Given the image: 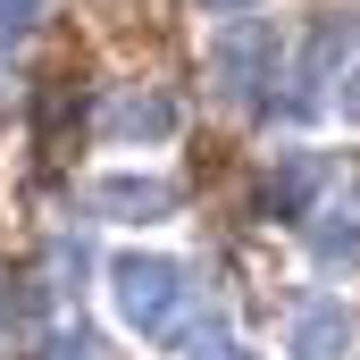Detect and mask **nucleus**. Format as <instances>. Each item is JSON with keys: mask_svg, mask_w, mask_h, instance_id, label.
Listing matches in <instances>:
<instances>
[{"mask_svg": "<svg viewBox=\"0 0 360 360\" xmlns=\"http://www.w3.org/2000/svg\"><path fill=\"white\" fill-rule=\"evenodd\" d=\"M335 109H344V126H360V59L344 68V92H335Z\"/></svg>", "mask_w": 360, "mask_h": 360, "instance_id": "13", "label": "nucleus"}, {"mask_svg": "<svg viewBox=\"0 0 360 360\" xmlns=\"http://www.w3.org/2000/svg\"><path fill=\"white\" fill-rule=\"evenodd\" d=\"M34 25H42V0H0V51H8V42H25Z\"/></svg>", "mask_w": 360, "mask_h": 360, "instance_id": "11", "label": "nucleus"}, {"mask_svg": "<svg viewBox=\"0 0 360 360\" xmlns=\"http://www.w3.org/2000/svg\"><path fill=\"white\" fill-rule=\"evenodd\" d=\"M193 360H260V352H243V344L218 327V335H201V344H193Z\"/></svg>", "mask_w": 360, "mask_h": 360, "instance_id": "12", "label": "nucleus"}, {"mask_svg": "<svg viewBox=\"0 0 360 360\" xmlns=\"http://www.w3.org/2000/svg\"><path fill=\"white\" fill-rule=\"evenodd\" d=\"M276 76V17H235L210 34V84L226 101H252Z\"/></svg>", "mask_w": 360, "mask_h": 360, "instance_id": "2", "label": "nucleus"}, {"mask_svg": "<svg viewBox=\"0 0 360 360\" xmlns=\"http://www.w3.org/2000/svg\"><path fill=\"white\" fill-rule=\"evenodd\" d=\"M352 59H360V17H344V8L310 17V34H302V59H293V84H302V101H319V92L335 84Z\"/></svg>", "mask_w": 360, "mask_h": 360, "instance_id": "4", "label": "nucleus"}, {"mask_svg": "<svg viewBox=\"0 0 360 360\" xmlns=\"http://www.w3.org/2000/svg\"><path fill=\"white\" fill-rule=\"evenodd\" d=\"M243 8H252V0H210V17H243Z\"/></svg>", "mask_w": 360, "mask_h": 360, "instance_id": "14", "label": "nucleus"}, {"mask_svg": "<svg viewBox=\"0 0 360 360\" xmlns=\"http://www.w3.org/2000/svg\"><path fill=\"white\" fill-rule=\"evenodd\" d=\"M176 126H184V109H176V92H160V84H126V92L101 101V134L126 143V151H134V143L151 151V143H168Z\"/></svg>", "mask_w": 360, "mask_h": 360, "instance_id": "3", "label": "nucleus"}, {"mask_svg": "<svg viewBox=\"0 0 360 360\" xmlns=\"http://www.w3.org/2000/svg\"><path fill=\"white\" fill-rule=\"evenodd\" d=\"M34 360H109V344L92 335L84 319H59V327H42V335H34Z\"/></svg>", "mask_w": 360, "mask_h": 360, "instance_id": "9", "label": "nucleus"}, {"mask_svg": "<svg viewBox=\"0 0 360 360\" xmlns=\"http://www.w3.org/2000/svg\"><path fill=\"white\" fill-rule=\"evenodd\" d=\"M319 184H327V151H285V168L269 176V210L276 218H302Z\"/></svg>", "mask_w": 360, "mask_h": 360, "instance_id": "7", "label": "nucleus"}, {"mask_svg": "<svg viewBox=\"0 0 360 360\" xmlns=\"http://www.w3.org/2000/svg\"><path fill=\"white\" fill-rule=\"evenodd\" d=\"M310 260L319 269H360V218L352 210H319L310 218Z\"/></svg>", "mask_w": 360, "mask_h": 360, "instance_id": "8", "label": "nucleus"}, {"mask_svg": "<svg viewBox=\"0 0 360 360\" xmlns=\"http://www.w3.org/2000/svg\"><path fill=\"white\" fill-rule=\"evenodd\" d=\"M92 218H126V226H151V218H176V184L168 176H134V168H117V176H101L84 193Z\"/></svg>", "mask_w": 360, "mask_h": 360, "instance_id": "5", "label": "nucleus"}, {"mask_svg": "<svg viewBox=\"0 0 360 360\" xmlns=\"http://www.w3.org/2000/svg\"><path fill=\"white\" fill-rule=\"evenodd\" d=\"M84 276H92V243L84 235H59L51 243V293H84Z\"/></svg>", "mask_w": 360, "mask_h": 360, "instance_id": "10", "label": "nucleus"}, {"mask_svg": "<svg viewBox=\"0 0 360 360\" xmlns=\"http://www.w3.org/2000/svg\"><path fill=\"white\" fill-rule=\"evenodd\" d=\"M193 269L168 252H117L109 260V310L143 335V344H184V310H193Z\"/></svg>", "mask_w": 360, "mask_h": 360, "instance_id": "1", "label": "nucleus"}, {"mask_svg": "<svg viewBox=\"0 0 360 360\" xmlns=\"http://www.w3.org/2000/svg\"><path fill=\"white\" fill-rule=\"evenodd\" d=\"M293 360H352V310L335 293L293 310Z\"/></svg>", "mask_w": 360, "mask_h": 360, "instance_id": "6", "label": "nucleus"}]
</instances>
